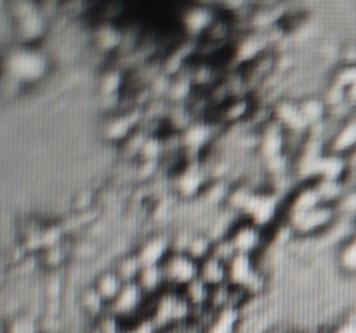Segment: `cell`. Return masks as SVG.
I'll use <instances>...</instances> for the list:
<instances>
[{"instance_id":"6da1fadb","label":"cell","mask_w":356,"mask_h":333,"mask_svg":"<svg viewBox=\"0 0 356 333\" xmlns=\"http://www.w3.org/2000/svg\"><path fill=\"white\" fill-rule=\"evenodd\" d=\"M193 312L181 290L174 288H165L155 297H148L145 305V316L152 318L162 332L190 323L193 319Z\"/></svg>"},{"instance_id":"7a4b0ae2","label":"cell","mask_w":356,"mask_h":333,"mask_svg":"<svg viewBox=\"0 0 356 333\" xmlns=\"http://www.w3.org/2000/svg\"><path fill=\"white\" fill-rule=\"evenodd\" d=\"M6 75L17 83L37 82L47 69V59L35 45H17L6 56Z\"/></svg>"},{"instance_id":"3957f363","label":"cell","mask_w":356,"mask_h":333,"mask_svg":"<svg viewBox=\"0 0 356 333\" xmlns=\"http://www.w3.org/2000/svg\"><path fill=\"white\" fill-rule=\"evenodd\" d=\"M278 212H280V201H278V194L275 191L254 189L240 217L266 229L277 224Z\"/></svg>"},{"instance_id":"277c9868","label":"cell","mask_w":356,"mask_h":333,"mask_svg":"<svg viewBox=\"0 0 356 333\" xmlns=\"http://www.w3.org/2000/svg\"><path fill=\"white\" fill-rule=\"evenodd\" d=\"M337 221H339V212H337V208L325 203L313 208V210L305 212V214L287 217V222L292 225L296 236L322 234L327 229H332Z\"/></svg>"},{"instance_id":"5b68a950","label":"cell","mask_w":356,"mask_h":333,"mask_svg":"<svg viewBox=\"0 0 356 333\" xmlns=\"http://www.w3.org/2000/svg\"><path fill=\"white\" fill-rule=\"evenodd\" d=\"M162 269L163 276H165L167 288L183 290L188 283H191V281L198 278L200 262L188 255L186 252L172 250L162 262Z\"/></svg>"},{"instance_id":"8992f818","label":"cell","mask_w":356,"mask_h":333,"mask_svg":"<svg viewBox=\"0 0 356 333\" xmlns=\"http://www.w3.org/2000/svg\"><path fill=\"white\" fill-rule=\"evenodd\" d=\"M264 231L266 229L259 228L254 222L240 217L238 221H235L233 228L229 229L228 238L232 239L236 253L257 257L261 253V250H263L264 239H266L264 238Z\"/></svg>"},{"instance_id":"52a82bcc","label":"cell","mask_w":356,"mask_h":333,"mask_svg":"<svg viewBox=\"0 0 356 333\" xmlns=\"http://www.w3.org/2000/svg\"><path fill=\"white\" fill-rule=\"evenodd\" d=\"M257 151L264 162L287 153V130L275 118L257 132Z\"/></svg>"},{"instance_id":"ba28073f","label":"cell","mask_w":356,"mask_h":333,"mask_svg":"<svg viewBox=\"0 0 356 333\" xmlns=\"http://www.w3.org/2000/svg\"><path fill=\"white\" fill-rule=\"evenodd\" d=\"M14 30L21 45H35L47 31V17L40 12L37 6L30 12L14 17Z\"/></svg>"},{"instance_id":"9c48e42d","label":"cell","mask_w":356,"mask_h":333,"mask_svg":"<svg viewBox=\"0 0 356 333\" xmlns=\"http://www.w3.org/2000/svg\"><path fill=\"white\" fill-rule=\"evenodd\" d=\"M209 186V172L198 165H184L177 172L174 187L184 198L197 196L204 193Z\"/></svg>"},{"instance_id":"30bf717a","label":"cell","mask_w":356,"mask_h":333,"mask_svg":"<svg viewBox=\"0 0 356 333\" xmlns=\"http://www.w3.org/2000/svg\"><path fill=\"white\" fill-rule=\"evenodd\" d=\"M271 108H273V118L287 132H309V128H312L302 117L299 101L282 97Z\"/></svg>"},{"instance_id":"8fae6325","label":"cell","mask_w":356,"mask_h":333,"mask_svg":"<svg viewBox=\"0 0 356 333\" xmlns=\"http://www.w3.org/2000/svg\"><path fill=\"white\" fill-rule=\"evenodd\" d=\"M219 12L212 6H205V3H197V6H190L181 16V23H183L184 31L188 35H197V37H204L205 31L211 28V24L218 19Z\"/></svg>"},{"instance_id":"7c38bea8","label":"cell","mask_w":356,"mask_h":333,"mask_svg":"<svg viewBox=\"0 0 356 333\" xmlns=\"http://www.w3.org/2000/svg\"><path fill=\"white\" fill-rule=\"evenodd\" d=\"M134 252L138 253L143 266H160V264L165 260V257L172 252L170 236H165V234L148 236L145 241L139 243V246L134 250Z\"/></svg>"},{"instance_id":"4fadbf2b","label":"cell","mask_w":356,"mask_h":333,"mask_svg":"<svg viewBox=\"0 0 356 333\" xmlns=\"http://www.w3.org/2000/svg\"><path fill=\"white\" fill-rule=\"evenodd\" d=\"M323 205L322 198H320L318 189H316L315 182H306L299 186L298 189L292 191L289 196L287 205H285V219L292 217V215L305 214V212L313 210V208Z\"/></svg>"},{"instance_id":"5bb4252c","label":"cell","mask_w":356,"mask_h":333,"mask_svg":"<svg viewBox=\"0 0 356 333\" xmlns=\"http://www.w3.org/2000/svg\"><path fill=\"white\" fill-rule=\"evenodd\" d=\"M356 149V114L350 120L341 121L334 128L332 135L325 144V151L341 156H350Z\"/></svg>"},{"instance_id":"9a60e30c","label":"cell","mask_w":356,"mask_h":333,"mask_svg":"<svg viewBox=\"0 0 356 333\" xmlns=\"http://www.w3.org/2000/svg\"><path fill=\"white\" fill-rule=\"evenodd\" d=\"M139 120H141V113L138 110H127L120 111V113L113 114L110 120L104 125V135L111 141L124 142L132 132L138 130Z\"/></svg>"},{"instance_id":"2e32d148","label":"cell","mask_w":356,"mask_h":333,"mask_svg":"<svg viewBox=\"0 0 356 333\" xmlns=\"http://www.w3.org/2000/svg\"><path fill=\"white\" fill-rule=\"evenodd\" d=\"M254 110V99L249 96H236L232 97L225 106L219 108V121L226 125H233V123H240L245 118L252 117Z\"/></svg>"},{"instance_id":"e0dca14e","label":"cell","mask_w":356,"mask_h":333,"mask_svg":"<svg viewBox=\"0 0 356 333\" xmlns=\"http://www.w3.org/2000/svg\"><path fill=\"white\" fill-rule=\"evenodd\" d=\"M198 278L204 280L209 287H219V284L228 283V264L214 255H209L200 262Z\"/></svg>"},{"instance_id":"ac0fdd59","label":"cell","mask_w":356,"mask_h":333,"mask_svg":"<svg viewBox=\"0 0 356 333\" xmlns=\"http://www.w3.org/2000/svg\"><path fill=\"white\" fill-rule=\"evenodd\" d=\"M299 108H301L302 117L308 121L309 127H315L329 118V106L323 101L322 94H312V96L299 99Z\"/></svg>"},{"instance_id":"d6986e66","label":"cell","mask_w":356,"mask_h":333,"mask_svg":"<svg viewBox=\"0 0 356 333\" xmlns=\"http://www.w3.org/2000/svg\"><path fill=\"white\" fill-rule=\"evenodd\" d=\"M211 128L212 125L209 123V121L195 120L193 123L181 134L184 151H188V149H190V151H200L202 148H205L212 137Z\"/></svg>"},{"instance_id":"ffe728a7","label":"cell","mask_w":356,"mask_h":333,"mask_svg":"<svg viewBox=\"0 0 356 333\" xmlns=\"http://www.w3.org/2000/svg\"><path fill=\"white\" fill-rule=\"evenodd\" d=\"M181 293H183V297L186 298V302L191 305L193 311H204V309H209V305H211L212 287H209L200 278L188 283L181 290Z\"/></svg>"},{"instance_id":"44dd1931","label":"cell","mask_w":356,"mask_h":333,"mask_svg":"<svg viewBox=\"0 0 356 333\" xmlns=\"http://www.w3.org/2000/svg\"><path fill=\"white\" fill-rule=\"evenodd\" d=\"M242 319L240 309H225V311L214 312V318L205 333H238Z\"/></svg>"},{"instance_id":"7402d4cb","label":"cell","mask_w":356,"mask_h":333,"mask_svg":"<svg viewBox=\"0 0 356 333\" xmlns=\"http://www.w3.org/2000/svg\"><path fill=\"white\" fill-rule=\"evenodd\" d=\"M138 284L143 288L146 297H155L167 288L162 264L160 266H143L138 276Z\"/></svg>"},{"instance_id":"603a6c76","label":"cell","mask_w":356,"mask_h":333,"mask_svg":"<svg viewBox=\"0 0 356 333\" xmlns=\"http://www.w3.org/2000/svg\"><path fill=\"white\" fill-rule=\"evenodd\" d=\"M92 284L96 287V290L99 291L101 297H103L104 300L108 302V305H110L111 302L117 298V295L120 293L125 283L122 281V278L118 276L117 271L111 267V269H106L101 274H97V278L94 280Z\"/></svg>"},{"instance_id":"cb8c5ba5","label":"cell","mask_w":356,"mask_h":333,"mask_svg":"<svg viewBox=\"0 0 356 333\" xmlns=\"http://www.w3.org/2000/svg\"><path fill=\"white\" fill-rule=\"evenodd\" d=\"M79 302L82 305L83 312L94 319H99L101 316H104L108 312V302L101 297V293L96 290L94 284H90L86 290H82Z\"/></svg>"},{"instance_id":"d4e9b609","label":"cell","mask_w":356,"mask_h":333,"mask_svg":"<svg viewBox=\"0 0 356 333\" xmlns=\"http://www.w3.org/2000/svg\"><path fill=\"white\" fill-rule=\"evenodd\" d=\"M318 189L320 198L325 205H332L336 207L341 200H343L344 194L348 193V187L344 184L343 179H316L313 180Z\"/></svg>"},{"instance_id":"484cf974","label":"cell","mask_w":356,"mask_h":333,"mask_svg":"<svg viewBox=\"0 0 356 333\" xmlns=\"http://www.w3.org/2000/svg\"><path fill=\"white\" fill-rule=\"evenodd\" d=\"M2 333H44V328L35 316L17 314L3 321Z\"/></svg>"},{"instance_id":"4316f807","label":"cell","mask_w":356,"mask_h":333,"mask_svg":"<svg viewBox=\"0 0 356 333\" xmlns=\"http://www.w3.org/2000/svg\"><path fill=\"white\" fill-rule=\"evenodd\" d=\"M113 269L117 271V274L122 278V281H124V283H134V281H138L139 273H141V269H143V264H141V260H139L138 253L132 250L131 253H127V255H122L120 259L117 260V264H115Z\"/></svg>"},{"instance_id":"83f0119b","label":"cell","mask_w":356,"mask_h":333,"mask_svg":"<svg viewBox=\"0 0 356 333\" xmlns=\"http://www.w3.org/2000/svg\"><path fill=\"white\" fill-rule=\"evenodd\" d=\"M96 44L101 51H115V49L124 44V33L111 23H106L97 28Z\"/></svg>"},{"instance_id":"f1b7e54d","label":"cell","mask_w":356,"mask_h":333,"mask_svg":"<svg viewBox=\"0 0 356 333\" xmlns=\"http://www.w3.org/2000/svg\"><path fill=\"white\" fill-rule=\"evenodd\" d=\"M212 245H214V239L209 236V232H193L186 253L198 262H202L212 253Z\"/></svg>"},{"instance_id":"f546056e","label":"cell","mask_w":356,"mask_h":333,"mask_svg":"<svg viewBox=\"0 0 356 333\" xmlns=\"http://www.w3.org/2000/svg\"><path fill=\"white\" fill-rule=\"evenodd\" d=\"M124 83H125L124 73L117 68H111V69H106V71L101 75L99 90L101 94H104V96H117V92L124 87Z\"/></svg>"},{"instance_id":"4dcf8cb0","label":"cell","mask_w":356,"mask_h":333,"mask_svg":"<svg viewBox=\"0 0 356 333\" xmlns=\"http://www.w3.org/2000/svg\"><path fill=\"white\" fill-rule=\"evenodd\" d=\"M322 97H323V101H325L327 106H329V110H332V108L339 106V104H343V103H346V101H348V89H346V87L341 85V83L330 80L329 85L323 89Z\"/></svg>"},{"instance_id":"1f68e13d","label":"cell","mask_w":356,"mask_h":333,"mask_svg":"<svg viewBox=\"0 0 356 333\" xmlns=\"http://www.w3.org/2000/svg\"><path fill=\"white\" fill-rule=\"evenodd\" d=\"M339 266L346 273H356V239L353 236H350L341 246Z\"/></svg>"},{"instance_id":"d6a6232c","label":"cell","mask_w":356,"mask_h":333,"mask_svg":"<svg viewBox=\"0 0 356 333\" xmlns=\"http://www.w3.org/2000/svg\"><path fill=\"white\" fill-rule=\"evenodd\" d=\"M211 255L218 257V259H221L222 262L228 264L229 260H232L233 257L236 255V250H235V246H233L232 239H229L228 236H222V238L214 239V245H212Z\"/></svg>"},{"instance_id":"836d02e7","label":"cell","mask_w":356,"mask_h":333,"mask_svg":"<svg viewBox=\"0 0 356 333\" xmlns=\"http://www.w3.org/2000/svg\"><path fill=\"white\" fill-rule=\"evenodd\" d=\"M122 333H162V330L156 326V323L152 318H139L136 321L127 323L124 326Z\"/></svg>"},{"instance_id":"e575fe53","label":"cell","mask_w":356,"mask_h":333,"mask_svg":"<svg viewBox=\"0 0 356 333\" xmlns=\"http://www.w3.org/2000/svg\"><path fill=\"white\" fill-rule=\"evenodd\" d=\"M40 259L44 260L45 266H49V267H58V266H61L63 262H65L66 252H65V250H63L61 243H59V245L47 246V248L42 250Z\"/></svg>"},{"instance_id":"d590c367","label":"cell","mask_w":356,"mask_h":333,"mask_svg":"<svg viewBox=\"0 0 356 333\" xmlns=\"http://www.w3.org/2000/svg\"><path fill=\"white\" fill-rule=\"evenodd\" d=\"M332 80L346 89L356 85V65H341L332 75Z\"/></svg>"},{"instance_id":"8d00e7d4","label":"cell","mask_w":356,"mask_h":333,"mask_svg":"<svg viewBox=\"0 0 356 333\" xmlns=\"http://www.w3.org/2000/svg\"><path fill=\"white\" fill-rule=\"evenodd\" d=\"M94 201V196L89 193V191H83V193H79L76 194L75 201H73V207L76 208V210H87V208L92 205Z\"/></svg>"},{"instance_id":"74e56055","label":"cell","mask_w":356,"mask_h":333,"mask_svg":"<svg viewBox=\"0 0 356 333\" xmlns=\"http://www.w3.org/2000/svg\"><path fill=\"white\" fill-rule=\"evenodd\" d=\"M332 333H356V319L343 323V325L337 326Z\"/></svg>"},{"instance_id":"f35d334b","label":"cell","mask_w":356,"mask_h":333,"mask_svg":"<svg viewBox=\"0 0 356 333\" xmlns=\"http://www.w3.org/2000/svg\"><path fill=\"white\" fill-rule=\"evenodd\" d=\"M287 333H302V332H287Z\"/></svg>"}]
</instances>
